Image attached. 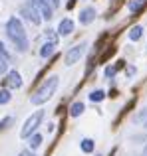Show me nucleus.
Masks as SVG:
<instances>
[{"label":"nucleus","instance_id":"f257e3e1","mask_svg":"<svg viewBox=\"0 0 147 156\" xmlns=\"http://www.w3.org/2000/svg\"><path fill=\"white\" fill-rule=\"evenodd\" d=\"M4 30H6V36H8V40L12 42V46L16 48V51H18V53H26L28 51L30 42H28V36H26V30H24V24H22V20H20L18 16L8 18Z\"/></svg>","mask_w":147,"mask_h":156},{"label":"nucleus","instance_id":"f03ea898","mask_svg":"<svg viewBox=\"0 0 147 156\" xmlns=\"http://www.w3.org/2000/svg\"><path fill=\"white\" fill-rule=\"evenodd\" d=\"M58 85H60V77H58V75H50V77H48V79L34 91V95L30 97V103H32V105H44V103H48V101L54 97Z\"/></svg>","mask_w":147,"mask_h":156},{"label":"nucleus","instance_id":"7ed1b4c3","mask_svg":"<svg viewBox=\"0 0 147 156\" xmlns=\"http://www.w3.org/2000/svg\"><path fill=\"white\" fill-rule=\"evenodd\" d=\"M42 121H44V111H42V109L36 111V113H32L30 117L24 121L22 130H20V136H22V138H30L32 134L38 130V126L42 125Z\"/></svg>","mask_w":147,"mask_h":156},{"label":"nucleus","instance_id":"20e7f679","mask_svg":"<svg viewBox=\"0 0 147 156\" xmlns=\"http://www.w3.org/2000/svg\"><path fill=\"white\" fill-rule=\"evenodd\" d=\"M20 16H22L24 20H28L32 26H38V24L44 20L42 14L38 12V8H36L32 2H28V4H24V6H20Z\"/></svg>","mask_w":147,"mask_h":156},{"label":"nucleus","instance_id":"39448f33","mask_svg":"<svg viewBox=\"0 0 147 156\" xmlns=\"http://www.w3.org/2000/svg\"><path fill=\"white\" fill-rule=\"evenodd\" d=\"M85 48H88V44H77V46H74L70 48V50L66 51V55H64V61H66V65H74V63H77V61L84 57V53H85Z\"/></svg>","mask_w":147,"mask_h":156},{"label":"nucleus","instance_id":"423d86ee","mask_svg":"<svg viewBox=\"0 0 147 156\" xmlns=\"http://www.w3.org/2000/svg\"><path fill=\"white\" fill-rule=\"evenodd\" d=\"M4 83H6V89H20L24 85V81H22V75H20L16 69H10V71L6 73Z\"/></svg>","mask_w":147,"mask_h":156},{"label":"nucleus","instance_id":"0eeeda50","mask_svg":"<svg viewBox=\"0 0 147 156\" xmlns=\"http://www.w3.org/2000/svg\"><path fill=\"white\" fill-rule=\"evenodd\" d=\"M32 4H34L36 8H38V12L42 14L44 20H50L52 16H54V6H52L48 0H30Z\"/></svg>","mask_w":147,"mask_h":156},{"label":"nucleus","instance_id":"6e6552de","mask_svg":"<svg viewBox=\"0 0 147 156\" xmlns=\"http://www.w3.org/2000/svg\"><path fill=\"white\" fill-rule=\"evenodd\" d=\"M96 16H97L96 8H92V6H85V8H81V10H80V24L88 26V24H92L93 20H96Z\"/></svg>","mask_w":147,"mask_h":156},{"label":"nucleus","instance_id":"1a4fd4ad","mask_svg":"<svg viewBox=\"0 0 147 156\" xmlns=\"http://www.w3.org/2000/svg\"><path fill=\"white\" fill-rule=\"evenodd\" d=\"M74 28H76V24H74L72 18H64L62 22L58 24V34L60 36H70L74 32Z\"/></svg>","mask_w":147,"mask_h":156},{"label":"nucleus","instance_id":"9d476101","mask_svg":"<svg viewBox=\"0 0 147 156\" xmlns=\"http://www.w3.org/2000/svg\"><path fill=\"white\" fill-rule=\"evenodd\" d=\"M54 51H56V44L46 42L42 48H40V57H42V59H48V57L54 55Z\"/></svg>","mask_w":147,"mask_h":156},{"label":"nucleus","instance_id":"9b49d317","mask_svg":"<svg viewBox=\"0 0 147 156\" xmlns=\"http://www.w3.org/2000/svg\"><path fill=\"white\" fill-rule=\"evenodd\" d=\"M145 4H147V0H131V2L127 4V10L131 12V14H139L145 8Z\"/></svg>","mask_w":147,"mask_h":156},{"label":"nucleus","instance_id":"f8f14e48","mask_svg":"<svg viewBox=\"0 0 147 156\" xmlns=\"http://www.w3.org/2000/svg\"><path fill=\"white\" fill-rule=\"evenodd\" d=\"M42 140H44V136L40 133H34L30 138H28V146H30V150H36V148H40L42 146Z\"/></svg>","mask_w":147,"mask_h":156},{"label":"nucleus","instance_id":"ddd939ff","mask_svg":"<svg viewBox=\"0 0 147 156\" xmlns=\"http://www.w3.org/2000/svg\"><path fill=\"white\" fill-rule=\"evenodd\" d=\"M80 148H81V152L92 154L93 148H96V142H93L92 138H81V140H80Z\"/></svg>","mask_w":147,"mask_h":156},{"label":"nucleus","instance_id":"4468645a","mask_svg":"<svg viewBox=\"0 0 147 156\" xmlns=\"http://www.w3.org/2000/svg\"><path fill=\"white\" fill-rule=\"evenodd\" d=\"M129 40L131 42H139L141 38H143V26H133L131 30H129Z\"/></svg>","mask_w":147,"mask_h":156},{"label":"nucleus","instance_id":"2eb2a0df","mask_svg":"<svg viewBox=\"0 0 147 156\" xmlns=\"http://www.w3.org/2000/svg\"><path fill=\"white\" fill-rule=\"evenodd\" d=\"M84 111H85V105L81 103V101H76L72 107H70V117H80V115H84Z\"/></svg>","mask_w":147,"mask_h":156},{"label":"nucleus","instance_id":"dca6fc26","mask_svg":"<svg viewBox=\"0 0 147 156\" xmlns=\"http://www.w3.org/2000/svg\"><path fill=\"white\" fill-rule=\"evenodd\" d=\"M123 63H125V61H117L115 65H109V67H105V71H104V73H105V77H107V79L115 77V73L119 71L121 67H123Z\"/></svg>","mask_w":147,"mask_h":156},{"label":"nucleus","instance_id":"f3484780","mask_svg":"<svg viewBox=\"0 0 147 156\" xmlns=\"http://www.w3.org/2000/svg\"><path fill=\"white\" fill-rule=\"evenodd\" d=\"M44 36H46V42H52V44H58V30H52V28H48L46 32H44Z\"/></svg>","mask_w":147,"mask_h":156},{"label":"nucleus","instance_id":"a211bd4d","mask_svg":"<svg viewBox=\"0 0 147 156\" xmlns=\"http://www.w3.org/2000/svg\"><path fill=\"white\" fill-rule=\"evenodd\" d=\"M104 99H105V91H101V89H96V91L89 93V101H93V103H100Z\"/></svg>","mask_w":147,"mask_h":156},{"label":"nucleus","instance_id":"6ab92c4d","mask_svg":"<svg viewBox=\"0 0 147 156\" xmlns=\"http://www.w3.org/2000/svg\"><path fill=\"white\" fill-rule=\"evenodd\" d=\"M12 101V95H10V89H0V105H8Z\"/></svg>","mask_w":147,"mask_h":156},{"label":"nucleus","instance_id":"aec40b11","mask_svg":"<svg viewBox=\"0 0 147 156\" xmlns=\"http://www.w3.org/2000/svg\"><path fill=\"white\" fill-rule=\"evenodd\" d=\"M0 59L8 61V63H10V59H12V55L6 51V48H4V44H2V42H0Z\"/></svg>","mask_w":147,"mask_h":156},{"label":"nucleus","instance_id":"412c9836","mask_svg":"<svg viewBox=\"0 0 147 156\" xmlns=\"http://www.w3.org/2000/svg\"><path fill=\"white\" fill-rule=\"evenodd\" d=\"M8 125H12V117H4L2 121H0V130H6Z\"/></svg>","mask_w":147,"mask_h":156},{"label":"nucleus","instance_id":"4be33fe9","mask_svg":"<svg viewBox=\"0 0 147 156\" xmlns=\"http://www.w3.org/2000/svg\"><path fill=\"white\" fill-rule=\"evenodd\" d=\"M8 73V61L0 59V75H6Z\"/></svg>","mask_w":147,"mask_h":156},{"label":"nucleus","instance_id":"5701e85b","mask_svg":"<svg viewBox=\"0 0 147 156\" xmlns=\"http://www.w3.org/2000/svg\"><path fill=\"white\" fill-rule=\"evenodd\" d=\"M125 75H127V77L135 75V67H127V69H125Z\"/></svg>","mask_w":147,"mask_h":156},{"label":"nucleus","instance_id":"b1692460","mask_svg":"<svg viewBox=\"0 0 147 156\" xmlns=\"http://www.w3.org/2000/svg\"><path fill=\"white\" fill-rule=\"evenodd\" d=\"M18 156H34V154H32V152H30V150H22V152H20Z\"/></svg>","mask_w":147,"mask_h":156},{"label":"nucleus","instance_id":"393cba45","mask_svg":"<svg viewBox=\"0 0 147 156\" xmlns=\"http://www.w3.org/2000/svg\"><path fill=\"white\" fill-rule=\"evenodd\" d=\"M48 2H50L54 8H58V6H60V0H48Z\"/></svg>","mask_w":147,"mask_h":156},{"label":"nucleus","instance_id":"a878e982","mask_svg":"<svg viewBox=\"0 0 147 156\" xmlns=\"http://www.w3.org/2000/svg\"><path fill=\"white\" fill-rule=\"evenodd\" d=\"M143 156H147V146H145V150H143Z\"/></svg>","mask_w":147,"mask_h":156},{"label":"nucleus","instance_id":"bb28decb","mask_svg":"<svg viewBox=\"0 0 147 156\" xmlns=\"http://www.w3.org/2000/svg\"><path fill=\"white\" fill-rule=\"evenodd\" d=\"M145 126H147V121H145Z\"/></svg>","mask_w":147,"mask_h":156}]
</instances>
